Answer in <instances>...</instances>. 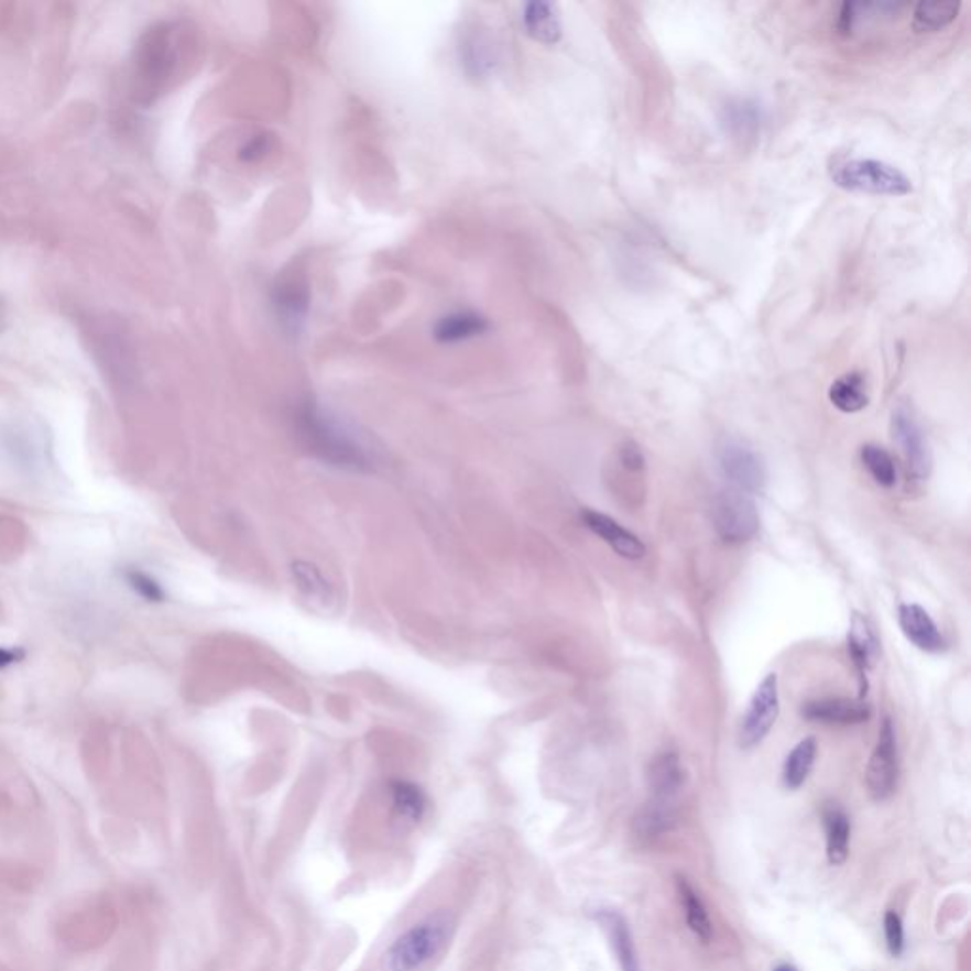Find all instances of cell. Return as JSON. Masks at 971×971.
I'll return each mask as SVG.
<instances>
[{"mask_svg":"<svg viewBox=\"0 0 971 971\" xmlns=\"http://www.w3.org/2000/svg\"><path fill=\"white\" fill-rule=\"evenodd\" d=\"M765 120V107L750 97L729 99L721 109V126L727 135L742 143L760 138Z\"/></svg>","mask_w":971,"mask_h":971,"instance_id":"cell-13","label":"cell"},{"mask_svg":"<svg viewBox=\"0 0 971 971\" xmlns=\"http://www.w3.org/2000/svg\"><path fill=\"white\" fill-rule=\"evenodd\" d=\"M829 401L842 414H858L869 404L868 382L860 372H849L837 378L829 388Z\"/></svg>","mask_w":971,"mask_h":971,"instance_id":"cell-21","label":"cell"},{"mask_svg":"<svg viewBox=\"0 0 971 971\" xmlns=\"http://www.w3.org/2000/svg\"><path fill=\"white\" fill-rule=\"evenodd\" d=\"M391 807L399 820L417 823L425 815L427 797L424 789L408 781H393L390 786Z\"/></svg>","mask_w":971,"mask_h":971,"instance_id":"cell-23","label":"cell"},{"mask_svg":"<svg viewBox=\"0 0 971 971\" xmlns=\"http://www.w3.org/2000/svg\"><path fill=\"white\" fill-rule=\"evenodd\" d=\"M651 799L676 803L685 784V766L676 752H663L653 757L647 768Z\"/></svg>","mask_w":971,"mask_h":971,"instance_id":"cell-16","label":"cell"},{"mask_svg":"<svg viewBox=\"0 0 971 971\" xmlns=\"http://www.w3.org/2000/svg\"><path fill=\"white\" fill-rule=\"evenodd\" d=\"M816 755H818V742L812 737L800 740L799 744L787 753L784 768H782V782L787 789L795 792V789L805 786V782L812 773Z\"/></svg>","mask_w":971,"mask_h":971,"instance_id":"cell-22","label":"cell"},{"mask_svg":"<svg viewBox=\"0 0 971 971\" xmlns=\"http://www.w3.org/2000/svg\"><path fill=\"white\" fill-rule=\"evenodd\" d=\"M274 308L288 335H301L309 309V288L298 272L283 275L274 287Z\"/></svg>","mask_w":971,"mask_h":971,"instance_id":"cell-9","label":"cell"},{"mask_svg":"<svg viewBox=\"0 0 971 971\" xmlns=\"http://www.w3.org/2000/svg\"><path fill=\"white\" fill-rule=\"evenodd\" d=\"M823 828H826V854L831 865H842L850 852V834L852 823L839 805L829 803L823 808Z\"/></svg>","mask_w":971,"mask_h":971,"instance_id":"cell-17","label":"cell"},{"mask_svg":"<svg viewBox=\"0 0 971 971\" xmlns=\"http://www.w3.org/2000/svg\"><path fill=\"white\" fill-rule=\"evenodd\" d=\"M130 582L131 587L138 590L139 594L144 596L146 600H152V602H160V600L164 598V592H162V589L157 587L156 582L152 581L151 577H146V575L133 571V574H130Z\"/></svg>","mask_w":971,"mask_h":971,"instance_id":"cell-29","label":"cell"},{"mask_svg":"<svg viewBox=\"0 0 971 971\" xmlns=\"http://www.w3.org/2000/svg\"><path fill=\"white\" fill-rule=\"evenodd\" d=\"M897 778H899V755H897L896 729L892 719L884 718L865 773L869 795L875 800L890 799L896 792Z\"/></svg>","mask_w":971,"mask_h":971,"instance_id":"cell-8","label":"cell"},{"mask_svg":"<svg viewBox=\"0 0 971 971\" xmlns=\"http://www.w3.org/2000/svg\"><path fill=\"white\" fill-rule=\"evenodd\" d=\"M781 711V695H778V676L766 674L763 681L753 691L748 705L746 713L742 718L739 731V744L742 750H753L760 746L771 732Z\"/></svg>","mask_w":971,"mask_h":971,"instance_id":"cell-7","label":"cell"},{"mask_svg":"<svg viewBox=\"0 0 971 971\" xmlns=\"http://www.w3.org/2000/svg\"><path fill=\"white\" fill-rule=\"evenodd\" d=\"M677 821L676 803L668 800L651 799L645 807L640 810L634 820V831L637 839L643 841H653L674 829Z\"/></svg>","mask_w":971,"mask_h":971,"instance_id":"cell-18","label":"cell"},{"mask_svg":"<svg viewBox=\"0 0 971 971\" xmlns=\"http://www.w3.org/2000/svg\"><path fill=\"white\" fill-rule=\"evenodd\" d=\"M524 25L535 41L556 44L561 39V20L558 7L553 2H530L524 8Z\"/></svg>","mask_w":971,"mask_h":971,"instance_id":"cell-20","label":"cell"},{"mask_svg":"<svg viewBox=\"0 0 971 971\" xmlns=\"http://www.w3.org/2000/svg\"><path fill=\"white\" fill-rule=\"evenodd\" d=\"M879 651H881V643H879L871 621L862 613H852L849 629V653L855 670L860 674L862 695L868 692L865 691L868 689V674L875 666Z\"/></svg>","mask_w":971,"mask_h":971,"instance_id":"cell-14","label":"cell"},{"mask_svg":"<svg viewBox=\"0 0 971 971\" xmlns=\"http://www.w3.org/2000/svg\"><path fill=\"white\" fill-rule=\"evenodd\" d=\"M718 466L729 484L739 492L761 493L765 490L766 469L760 454L740 438L727 437L716 450Z\"/></svg>","mask_w":971,"mask_h":971,"instance_id":"cell-5","label":"cell"},{"mask_svg":"<svg viewBox=\"0 0 971 971\" xmlns=\"http://www.w3.org/2000/svg\"><path fill=\"white\" fill-rule=\"evenodd\" d=\"M960 7V2H920L913 12V28L918 33H937L957 20Z\"/></svg>","mask_w":971,"mask_h":971,"instance_id":"cell-25","label":"cell"},{"mask_svg":"<svg viewBox=\"0 0 971 971\" xmlns=\"http://www.w3.org/2000/svg\"><path fill=\"white\" fill-rule=\"evenodd\" d=\"M834 186L869 196H907L913 192L910 178L896 165L875 157H841L829 167Z\"/></svg>","mask_w":971,"mask_h":971,"instance_id":"cell-3","label":"cell"},{"mask_svg":"<svg viewBox=\"0 0 971 971\" xmlns=\"http://www.w3.org/2000/svg\"><path fill=\"white\" fill-rule=\"evenodd\" d=\"M676 890L689 930L702 943H710L711 936H713V926H711L710 915H708L702 897H700L697 890L692 888L691 883L685 876H676Z\"/></svg>","mask_w":971,"mask_h":971,"instance_id":"cell-19","label":"cell"},{"mask_svg":"<svg viewBox=\"0 0 971 971\" xmlns=\"http://www.w3.org/2000/svg\"><path fill=\"white\" fill-rule=\"evenodd\" d=\"M862 463L871 479L881 488H894L897 482L896 461L884 450L883 446L865 445L860 451Z\"/></svg>","mask_w":971,"mask_h":971,"instance_id":"cell-27","label":"cell"},{"mask_svg":"<svg viewBox=\"0 0 971 971\" xmlns=\"http://www.w3.org/2000/svg\"><path fill=\"white\" fill-rule=\"evenodd\" d=\"M594 918L609 937V945L615 952L621 971H643L626 918L615 909H598Z\"/></svg>","mask_w":971,"mask_h":971,"instance_id":"cell-15","label":"cell"},{"mask_svg":"<svg viewBox=\"0 0 971 971\" xmlns=\"http://www.w3.org/2000/svg\"><path fill=\"white\" fill-rule=\"evenodd\" d=\"M711 521L719 537L731 545L752 541L761 526L760 513L752 498L734 488L716 495L711 505Z\"/></svg>","mask_w":971,"mask_h":971,"instance_id":"cell-4","label":"cell"},{"mask_svg":"<svg viewBox=\"0 0 971 971\" xmlns=\"http://www.w3.org/2000/svg\"><path fill=\"white\" fill-rule=\"evenodd\" d=\"M897 623H899L903 636L907 637L917 650L931 653V655L943 653L947 650V642H945L941 630L923 605L902 603L897 608Z\"/></svg>","mask_w":971,"mask_h":971,"instance_id":"cell-11","label":"cell"},{"mask_svg":"<svg viewBox=\"0 0 971 971\" xmlns=\"http://www.w3.org/2000/svg\"><path fill=\"white\" fill-rule=\"evenodd\" d=\"M773 971H799V970H797V968H795V965H792V964H778V965H776V968H774Z\"/></svg>","mask_w":971,"mask_h":971,"instance_id":"cell-30","label":"cell"},{"mask_svg":"<svg viewBox=\"0 0 971 971\" xmlns=\"http://www.w3.org/2000/svg\"><path fill=\"white\" fill-rule=\"evenodd\" d=\"M295 427L306 450L327 466L356 472H370L377 466V451L369 443L315 401L296 408Z\"/></svg>","mask_w":971,"mask_h":971,"instance_id":"cell-1","label":"cell"},{"mask_svg":"<svg viewBox=\"0 0 971 971\" xmlns=\"http://www.w3.org/2000/svg\"><path fill=\"white\" fill-rule=\"evenodd\" d=\"M800 716L821 725H860L868 723L873 710L865 700L850 698H815L800 708Z\"/></svg>","mask_w":971,"mask_h":971,"instance_id":"cell-10","label":"cell"},{"mask_svg":"<svg viewBox=\"0 0 971 971\" xmlns=\"http://www.w3.org/2000/svg\"><path fill=\"white\" fill-rule=\"evenodd\" d=\"M485 329H488V323L480 315L459 312V314L446 315L445 319H440L437 329H435V336L440 342H461V340H469V338L482 335Z\"/></svg>","mask_w":971,"mask_h":971,"instance_id":"cell-24","label":"cell"},{"mask_svg":"<svg viewBox=\"0 0 971 971\" xmlns=\"http://www.w3.org/2000/svg\"><path fill=\"white\" fill-rule=\"evenodd\" d=\"M884 937H886V947L892 957H902L905 951V930H903L902 917L896 910H886L884 915Z\"/></svg>","mask_w":971,"mask_h":971,"instance_id":"cell-28","label":"cell"},{"mask_svg":"<svg viewBox=\"0 0 971 971\" xmlns=\"http://www.w3.org/2000/svg\"><path fill=\"white\" fill-rule=\"evenodd\" d=\"M456 931V917L450 910H435L427 917L412 924L408 930L383 952L380 970L419 971L445 951Z\"/></svg>","mask_w":971,"mask_h":971,"instance_id":"cell-2","label":"cell"},{"mask_svg":"<svg viewBox=\"0 0 971 971\" xmlns=\"http://www.w3.org/2000/svg\"><path fill=\"white\" fill-rule=\"evenodd\" d=\"M581 521L592 534L598 535L603 543H608L609 547L615 550L617 555L623 556L626 560H640L645 556L643 541L608 514L594 509H582Z\"/></svg>","mask_w":971,"mask_h":971,"instance_id":"cell-12","label":"cell"},{"mask_svg":"<svg viewBox=\"0 0 971 971\" xmlns=\"http://www.w3.org/2000/svg\"><path fill=\"white\" fill-rule=\"evenodd\" d=\"M892 438L902 451L905 469L913 480H928L931 472V450L915 412L899 404L892 412Z\"/></svg>","mask_w":971,"mask_h":971,"instance_id":"cell-6","label":"cell"},{"mask_svg":"<svg viewBox=\"0 0 971 971\" xmlns=\"http://www.w3.org/2000/svg\"><path fill=\"white\" fill-rule=\"evenodd\" d=\"M291 571L295 577L296 587L308 600L317 603L330 602L332 590L317 566L308 561H295Z\"/></svg>","mask_w":971,"mask_h":971,"instance_id":"cell-26","label":"cell"}]
</instances>
